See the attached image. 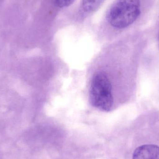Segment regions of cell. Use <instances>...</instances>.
I'll return each mask as SVG.
<instances>
[{
  "label": "cell",
  "instance_id": "cell-4",
  "mask_svg": "<svg viewBox=\"0 0 159 159\" xmlns=\"http://www.w3.org/2000/svg\"><path fill=\"white\" fill-rule=\"evenodd\" d=\"M104 0H82V7L85 12H92L97 9Z\"/></svg>",
  "mask_w": 159,
  "mask_h": 159
},
{
  "label": "cell",
  "instance_id": "cell-6",
  "mask_svg": "<svg viewBox=\"0 0 159 159\" xmlns=\"http://www.w3.org/2000/svg\"><path fill=\"white\" fill-rule=\"evenodd\" d=\"M158 42H159V34L158 35Z\"/></svg>",
  "mask_w": 159,
  "mask_h": 159
},
{
  "label": "cell",
  "instance_id": "cell-1",
  "mask_svg": "<svg viewBox=\"0 0 159 159\" xmlns=\"http://www.w3.org/2000/svg\"><path fill=\"white\" fill-rule=\"evenodd\" d=\"M140 14V0H116L107 12V19L114 28L124 29L132 24Z\"/></svg>",
  "mask_w": 159,
  "mask_h": 159
},
{
  "label": "cell",
  "instance_id": "cell-3",
  "mask_svg": "<svg viewBox=\"0 0 159 159\" xmlns=\"http://www.w3.org/2000/svg\"><path fill=\"white\" fill-rule=\"evenodd\" d=\"M133 159H159V147L155 145H144L136 148Z\"/></svg>",
  "mask_w": 159,
  "mask_h": 159
},
{
  "label": "cell",
  "instance_id": "cell-5",
  "mask_svg": "<svg viewBox=\"0 0 159 159\" xmlns=\"http://www.w3.org/2000/svg\"><path fill=\"white\" fill-rule=\"evenodd\" d=\"M57 6L60 7H65L70 6L74 2L75 0H54Z\"/></svg>",
  "mask_w": 159,
  "mask_h": 159
},
{
  "label": "cell",
  "instance_id": "cell-2",
  "mask_svg": "<svg viewBox=\"0 0 159 159\" xmlns=\"http://www.w3.org/2000/svg\"><path fill=\"white\" fill-rule=\"evenodd\" d=\"M89 98L92 105L101 111L108 112L112 108V86L103 72H98L93 75L90 87Z\"/></svg>",
  "mask_w": 159,
  "mask_h": 159
}]
</instances>
